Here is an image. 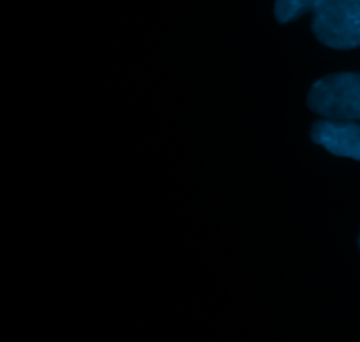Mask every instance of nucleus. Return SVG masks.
<instances>
[{"instance_id": "1", "label": "nucleus", "mask_w": 360, "mask_h": 342, "mask_svg": "<svg viewBox=\"0 0 360 342\" xmlns=\"http://www.w3.org/2000/svg\"><path fill=\"white\" fill-rule=\"evenodd\" d=\"M308 105L327 119H360V74H330L319 79L309 90Z\"/></svg>"}, {"instance_id": "2", "label": "nucleus", "mask_w": 360, "mask_h": 342, "mask_svg": "<svg viewBox=\"0 0 360 342\" xmlns=\"http://www.w3.org/2000/svg\"><path fill=\"white\" fill-rule=\"evenodd\" d=\"M313 34L334 49L360 46V0H323L313 13Z\"/></svg>"}, {"instance_id": "3", "label": "nucleus", "mask_w": 360, "mask_h": 342, "mask_svg": "<svg viewBox=\"0 0 360 342\" xmlns=\"http://www.w3.org/2000/svg\"><path fill=\"white\" fill-rule=\"evenodd\" d=\"M311 139L336 157L360 160V125L341 119H320L311 126Z\"/></svg>"}, {"instance_id": "4", "label": "nucleus", "mask_w": 360, "mask_h": 342, "mask_svg": "<svg viewBox=\"0 0 360 342\" xmlns=\"http://www.w3.org/2000/svg\"><path fill=\"white\" fill-rule=\"evenodd\" d=\"M323 0H276L274 4V16L278 23H288L306 13H315Z\"/></svg>"}, {"instance_id": "5", "label": "nucleus", "mask_w": 360, "mask_h": 342, "mask_svg": "<svg viewBox=\"0 0 360 342\" xmlns=\"http://www.w3.org/2000/svg\"><path fill=\"white\" fill-rule=\"evenodd\" d=\"M359 246H360V235H359Z\"/></svg>"}]
</instances>
